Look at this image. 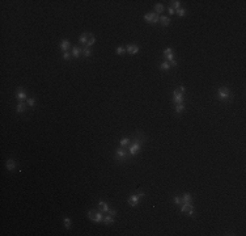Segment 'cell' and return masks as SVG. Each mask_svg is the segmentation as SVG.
<instances>
[{
    "mask_svg": "<svg viewBox=\"0 0 246 236\" xmlns=\"http://www.w3.org/2000/svg\"><path fill=\"white\" fill-rule=\"evenodd\" d=\"M89 37H90V33H83L81 36H80V38H79V42H80V43L87 45V43H88Z\"/></svg>",
    "mask_w": 246,
    "mask_h": 236,
    "instance_id": "obj_8",
    "label": "cell"
},
{
    "mask_svg": "<svg viewBox=\"0 0 246 236\" xmlns=\"http://www.w3.org/2000/svg\"><path fill=\"white\" fill-rule=\"evenodd\" d=\"M34 102H36V100H34L33 97H29V99H28V105L29 106H34Z\"/></svg>",
    "mask_w": 246,
    "mask_h": 236,
    "instance_id": "obj_31",
    "label": "cell"
},
{
    "mask_svg": "<svg viewBox=\"0 0 246 236\" xmlns=\"http://www.w3.org/2000/svg\"><path fill=\"white\" fill-rule=\"evenodd\" d=\"M104 220V216H102V211H96V214H94V218H93V220L92 222H94V223H100V222H102Z\"/></svg>",
    "mask_w": 246,
    "mask_h": 236,
    "instance_id": "obj_9",
    "label": "cell"
},
{
    "mask_svg": "<svg viewBox=\"0 0 246 236\" xmlns=\"http://www.w3.org/2000/svg\"><path fill=\"white\" fill-rule=\"evenodd\" d=\"M80 53H81V50H80L79 47H73L72 49V56H73V58H79Z\"/></svg>",
    "mask_w": 246,
    "mask_h": 236,
    "instance_id": "obj_19",
    "label": "cell"
},
{
    "mask_svg": "<svg viewBox=\"0 0 246 236\" xmlns=\"http://www.w3.org/2000/svg\"><path fill=\"white\" fill-rule=\"evenodd\" d=\"M94 42H96V38L93 37V34H90V37H89V39H88V43H87V46H89V47H90V46H92Z\"/></svg>",
    "mask_w": 246,
    "mask_h": 236,
    "instance_id": "obj_27",
    "label": "cell"
},
{
    "mask_svg": "<svg viewBox=\"0 0 246 236\" xmlns=\"http://www.w3.org/2000/svg\"><path fill=\"white\" fill-rule=\"evenodd\" d=\"M5 165H7V169H8V171H13V169L16 168V163L13 162L12 159H8L7 163H5Z\"/></svg>",
    "mask_w": 246,
    "mask_h": 236,
    "instance_id": "obj_12",
    "label": "cell"
},
{
    "mask_svg": "<svg viewBox=\"0 0 246 236\" xmlns=\"http://www.w3.org/2000/svg\"><path fill=\"white\" fill-rule=\"evenodd\" d=\"M168 12H169L170 15H174V12H175V11H174L173 8H170V7H169V8H168Z\"/></svg>",
    "mask_w": 246,
    "mask_h": 236,
    "instance_id": "obj_36",
    "label": "cell"
},
{
    "mask_svg": "<svg viewBox=\"0 0 246 236\" xmlns=\"http://www.w3.org/2000/svg\"><path fill=\"white\" fill-rule=\"evenodd\" d=\"M63 222H64V227L66 228H71V219H70V218H64V220H63Z\"/></svg>",
    "mask_w": 246,
    "mask_h": 236,
    "instance_id": "obj_28",
    "label": "cell"
},
{
    "mask_svg": "<svg viewBox=\"0 0 246 236\" xmlns=\"http://www.w3.org/2000/svg\"><path fill=\"white\" fill-rule=\"evenodd\" d=\"M175 13L178 15L179 17H183V16H186V15H187L186 9H183V8H179V9H177V11H175Z\"/></svg>",
    "mask_w": 246,
    "mask_h": 236,
    "instance_id": "obj_22",
    "label": "cell"
},
{
    "mask_svg": "<svg viewBox=\"0 0 246 236\" xmlns=\"http://www.w3.org/2000/svg\"><path fill=\"white\" fill-rule=\"evenodd\" d=\"M229 96H230V91H229V88L222 87V88H220V89H219V92H217V97H219L220 100H222V101L228 100V97H229Z\"/></svg>",
    "mask_w": 246,
    "mask_h": 236,
    "instance_id": "obj_3",
    "label": "cell"
},
{
    "mask_svg": "<svg viewBox=\"0 0 246 236\" xmlns=\"http://www.w3.org/2000/svg\"><path fill=\"white\" fill-rule=\"evenodd\" d=\"M182 202H183V203L191 202V195H190V194H185L183 197H182Z\"/></svg>",
    "mask_w": 246,
    "mask_h": 236,
    "instance_id": "obj_25",
    "label": "cell"
},
{
    "mask_svg": "<svg viewBox=\"0 0 246 236\" xmlns=\"http://www.w3.org/2000/svg\"><path fill=\"white\" fill-rule=\"evenodd\" d=\"M154 9H156V13H162L165 8H164V5H162V4H156Z\"/></svg>",
    "mask_w": 246,
    "mask_h": 236,
    "instance_id": "obj_23",
    "label": "cell"
},
{
    "mask_svg": "<svg viewBox=\"0 0 246 236\" xmlns=\"http://www.w3.org/2000/svg\"><path fill=\"white\" fill-rule=\"evenodd\" d=\"M115 155H117V159H118V160H126V158H127V152H126L122 147L117 149V151H115Z\"/></svg>",
    "mask_w": 246,
    "mask_h": 236,
    "instance_id": "obj_6",
    "label": "cell"
},
{
    "mask_svg": "<svg viewBox=\"0 0 246 236\" xmlns=\"http://www.w3.org/2000/svg\"><path fill=\"white\" fill-rule=\"evenodd\" d=\"M139 51V47L136 45H128L127 46V53L130 54V55H134V54H136Z\"/></svg>",
    "mask_w": 246,
    "mask_h": 236,
    "instance_id": "obj_7",
    "label": "cell"
},
{
    "mask_svg": "<svg viewBox=\"0 0 246 236\" xmlns=\"http://www.w3.org/2000/svg\"><path fill=\"white\" fill-rule=\"evenodd\" d=\"M119 143H121V147H126L130 143V139H128V138H123V139H121Z\"/></svg>",
    "mask_w": 246,
    "mask_h": 236,
    "instance_id": "obj_26",
    "label": "cell"
},
{
    "mask_svg": "<svg viewBox=\"0 0 246 236\" xmlns=\"http://www.w3.org/2000/svg\"><path fill=\"white\" fill-rule=\"evenodd\" d=\"M170 64H171V66H174V67H177V60H175V59L170 60Z\"/></svg>",
    "mask_w": 246,
    "mask_h": 236,
    "instance_id": "obj_37",
    "label": "cell"
},
{
    "mask_svg": "<svg viewBox=\"0 0 246 236\" xmlns=\"http://www.w3.org/2000/svg\"><path fill=\"white\" fill-rule=\"evenodd\" d=\"M94 214H96V211H94V210H90V211H88V218H89L90 220H93Z\"/></svg>",
    "mask_w": 246,
    "mask_h": 236,
    "instance_id": "obj_29",
    "label": "cell"
},
{
    "mask_svg": "<svg viewBox=\"0 0 246 236\" xmlns=\"http://www.w3.org/2000/svg\"><path fill=\"white\" fill-rule=\"evenodd\" d=\"M144 20H145V21L152 22V24H156L157 21H160V17L157 16V13L151 12V13H148V15H145V16H144Z\"/></svg>",
    "mask_w": 246,
    "mask_h": 236,
    "instance_id": "obj_5",
    "label": "cell"
},
{
    "mask_svg": "<svg viewBox=\"0 0 246 236\" xmlns=\"http://www.w3.org/2000/svg\"><path fill=\"white\" fill-rule=\"evenodd\" d=\"M81 53H83V55H84V56H87V58H88V56L92 55V50H90L89 46L85 45L84 47H83V50H81Z\"/></svg>",
    "mask_w": 246,
    "mask_h": 236,
    "instance_id": "obj_14",
    "label": "cell"
},
{
    "mask_svg": "<svg viewBox=\"0 0 246 236\" xmlns=\"http://www.w3.org/2000/svg\"><path fill=\"white\" fill-rule=\"evenodd\" d=\"M107 212H109L110 215H113V216H115V215H117V211H115V210H110V209H109V211H107Z\"/></svg>",
    "mask_w": 246,
    "mask_h": 236,
    "instance_id": "obj_35",
    "label": "cell"
},
{
    "mask_svg": "<svg viewBox=\"0 0 246 236\" xmlns=\"http://www.w3.org/2000/svg\"><path fill=\"white\" fill-rule=\"evenodd\" d=\"M177 91H179V92H181V93H185V91H186V88L183 87V85H179V87H178V89H177Z\"/></svg>",
    "mask_w": 246,
    "mask_h": 236,
    "instance_id": "obj_34",
    "label": "cell"
},
{
    "mask_svg": "<svg viewBox=\"0 0 246 236\" xmlns=\"http://www.w3.org/2000/svg\"><path fill=\"white\" fill-rule=\"evenodd\" d=\"M63 59H64V60H68V59H71V54L68 53V51H66V53L63 54Z\"/></svg>",
    "mask_w": 246,
    "mask_h": 236,
    "instance_id": "obj_32",
    "label": "cell"
},
{
    "mask_svg": "<svg viewBox=\"0 0 246 236\" xmlns=\"http://www.w3.org/2000/svg\"><path fill=\"white\" fill-rule=\"evenodd\" d=\"M160 68H161V70H165V71H168L169 68H170V63H168L166 60H165V62H162L161 64H160Z\"/></svg>",
    "mask_w": 246,
    "mask_h": 236,
    "instance_id": "obj_21",
    "label": "cell"
},
{
    "mask_svg": "<svg viewBox=\"0 0 246 236\" xmlns=\"http://www.w3.org/2000/svg\"><path fill=\"white\" fill-rule=\"evenodd\" d=\"M194 209V206L188 202V203H183L182 205V207H181V212H187L188 210H192Z\"/></svg>",
    "mask_w": 246,
    "mask_h": 236,
    "instance_id": "obj_13",
    "label": "cell"
},
{
    "mask_svg": "<svg viewBox=\"0 0 246 236\" xmlns=\"http://www.w3.org/2000/svg\"><path fill=\"white\" fill-rule=\"evenodd\" d=\"M70 47H71V43H70V41H68V39H64V41L60 42V49H62V50L67 51Z\"/></svg>",
    "mask_w": 246,
    "mask_h": 236,
    "instance_id": "obj_10",
    "label": "cell"
},
{
    "mask_svg": "<svg viewBox=\"0 0 246 236\" xmlns=\"http://www.w3.org/2000/svg\"><path fill=\"white\" fill-rule=\"evenodd\" d=\"M124 53H126V49H124V47H118V49H117V54H118V55H122V54H124Z\"/></svg>",
    "mask_w": 246,
    "mask_h": 236,
    "instance_id": "obj_30",
    "label": "cell"
},
{
    "mask_svg": "<svg viewBox=\"0 0 246 236\" xmlns=\"http://www.w3.org/2000/svg\"><path fill=\"white\" fill-rule=\"evenodd\" d=\"M143 197H144V192H143V193H140V194H132V195H131V197L128 198V201H127V202H128V205L130 206H136V205H138L139 203V199L140 198H143Z\"/></svg>",
    "mask_w": 246,
    "mask_h": 236,
    "instance_id": "obj_2",
    "label": "cell"
},
{
    "mask_svg": "<svg viewBox=\"0 0 246 236\" xmlns=\"http://www.w3.org/2000/svg\"><path fill=\"white\" fill-rule=\"evenodd\" d=\"M173 101L175 102V104H183V101H185V99H183V93H181L179 91H174L173 92Z\"/></svg>",
    "mask_w": 246,
    "mask_h": 236,
    "instance_id": "obj_4",
    "label": "cell"
},
{
    "mask_svg": "<svg viewBox=\"0 0 246 236\" xmlns=\"http://www.w3.org/2000/svg\"><path fill=\"white\" fill-rule=\"evenodd\" d=\"M185 110V105L183 104H178V105L175 106V113H182Z\"/></svg>",
    "mask_w": 246,
    "mask_h": 236,
    "instance_id": "obj_24",
    "label": "cell"
},
{
    "mask_svg": "<svg viewBox=\"0 0 246 236\" xmlns=\"http://www.w3.org/2000/svg\"><path fill=\"white\" fill-rule=\"evenodd\" d=\"M16 97H17L19 100H24L25 97H26V93H25L24 91H17V92H16Z\"/></svg>",
    "mask_w": 246,
    "mask_h": 236,
    "instance_id": "obj_18",
    "label": "cell"
},
{
    "mask_svg": "<svg viewBox=\"0 0 246 236\" xmlns=\"http://www.w3.org/2000/svg\"><path fill=\"white\" fill-rule=\"evenodd\" d=\"M104 223H105V224H111V223H114V216L109 214L107 216L104 218Z\"/></svg>",
    "mask_w": 246,
    "mask_h": 236,
    "instance_id": "obj_17",
    "label": "cell"
},
{
    "mask_svg": "<svg viewBox=\"0 0 246 236\" xmlns=\"http://www.w3.org/2000/svg\"><path fill=\"white\" fill-rule=\"evenodd\" d=\"M160 21H161L162 26H169V24H170L169 17H166V16H161V17H160Z\"/></svg>",
    "mask_w": 246,
    "mask_h": 236,
    "instance_id": "obj_15",
    "label": "cell"
},
{
    "mask_svg": "<svg viewBox=\"0 0 246 236\" xmlns=\"http://www.w3.org/2000/svg\"><path fill=\"white\" fill-rule=\"evenodd\" d=\"M144 140L145 139H144V136H143V135L139 134L138 136H136V139L134 140V143L128 147V153L131 155V156H135V155L140 151V147H141L143 143H144Z\"/></svg>",
    "mask_w": 246,
    "mask_h": 236,
    "instance_id": "obj_1",
    "label": "cell"
},
{
    "mask_svg": "<svg viewBox=\"0 0 246 236\" xmlns=\"http://www.w3.org/2000/svg\"><path fill=\"white\" fill-rule=\"evenodd\" d=\"M98 207H100V211H102V212H107L109 211V206H107L106 202H104V201H100Z\"/></svg>",
    "mask_w": 246,
    "mask_h": 236,
    "instance_id": "obj_11",
    "label": "cell"
},
{
    "mask_svg": "<svg viewBox=\"0 0 246 236\" xmlns=\"http://www.w3.org/2000/svg\"><path fill=\"white\" fill-rule=\"evenodd\" d=\"M181 202H182V199H181L179 197H174V203H175V205H179Z\"/></svg>",
    "mask_w": 246,
    "mask_h": 236,
    "instance_id": "obj_33",
    "label": "cell"
},
{
    "mask_svg": "<svg viewBox=\"0 0 246 236\" xmlns=\"http://www.w3.org/2000/svg\"><path fill=\"white\" fill-rule=\"evenodd\" d=\"M179 5H181V2H178V0H173V2H170V8L173 9H179Z\"/></svg>",
    "mask_w": 246,
    "mask_h": 236,
    "instance_id": "obj_16",
    "label": "cell"
},
{
    "mask_svg": "<svg viewBox=\"0 0 246 236\" xmlns=\"http://www.w3.org/2000/svg\"><path fill=\"white\" fill-rule=\"evenodd\" d=\"M24 110H25V104H24V102H20L19 105L16 106V112H17V113H22Z\"/></svg>",
    "mask_w": 246,
    "mask_h": 236,
    "instance_id": "obj_20",
    "label": "cell"
}]
</instances>
